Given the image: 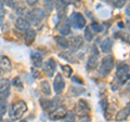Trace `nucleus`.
Segmentation results:
<instances>
[{
	"label": "nucleus",
	"mask_w": 130,
	"mask_h": 122,
	"mask_svg": "<svg viewBox=\"0 0 130 122\" xmlns=\"http://www.w3.org/2000/svg\"><path fill=\"white\" fill-rule=\"evenodd\" d=\"M100 105H101V107H102L103 109V111H106V108L108 107V104H107V99L106 98H104L100 101Z\"/></svg>",
	"instance_id": "c85d7f7f"
},
{
	"label": "nucleus",
	"mask_w": 130,
	"mask_h": 122,
	"mask_svg": "<svg viewBox=\"0 0 130 122\" xmlns=\"http://www.w3.org/2000/svg\"><path fill=\"white\" fill-rule=\"evenodd\" d=\"M31 75H32L34 78L37 79V78H39V77H40V72L36 68H31Z\"/></svg>",
	"instance_id": "2f4dec72"
},
{
	"label": "nucleus",
	"mask_w": 130,
	"mask_h": 122,
	"mask_svg": "<svg viewBox=\"0 0 130 122\" xmlns=\"http://www.w3.org/2000/svg\"><path fill=\"white\" fill-rule=\"evenodd\" d=\"M0 74H1V69H0Z\"/></svg>",
	"instance_id": "79ce46f5"
},
{
	"label": "nucleus",
	"mask_w": 130,
	"mask_h": 122,
	"mask_svg": "<svg viewBox=\"0 0 130 122\" xmlns=\"http://www.w3.org/2000/svg\"><path fill=\"white\" fill-rule=\"evenodd\" d=\"M44 16H46V13H44V11L42 9H32L30 12L27 13L28 19L32 23L41 22L44 18Z\"/></svg>",
	"instance_id": "39448f33"
},
{
	"label": "nucleus",
	"mask_w": 130,
	"mask_h": 122,
	"mask_svg": "<svg viewBox=\"0 0 130 122\" xmlns=\"http://www.w3.org/2000/svg\"><path fill=\"white\" fill-rule=\"evenodd\" d=\"M6 111H7V105H6L5 101L2 100V101H0V116L3 117Z\"/></svg>",
	"instance_id": "cd10ccee"
},
{
	"label": "nucleus",
	"mask_w": 130,
	"mask_h": 122,
	"mask_svg": "<svg viewBox=\"0 0 130 122\" xmlns=\"http://www.w3.org/2000/svg\"><path fill=\"white\" fill-rule=\"evenodd\" d=\"M114 67V58L112 55H107L105 56V57L102 59V62H101V65H100V74L102 76H106L108 75L111 70L113 69Z\"/></svg>",
	"instance_id": "f03ea898"
},
{
	"label": "nucleus",
	"mask_w": 130,
	"mask_h": 122,
	"mask_svg": "<svg viewBox=\"0 0 130 122\" xmlns=\"http://www.w3.org/2000/svg\"><path fill=\"white\" fill-rule=\"evenodd\" d=\"M84 36H85V38H86L87 41H92L93 40V32L91 31L90 26H85Z\"/></svg>",
	"instance_id": "5701e85b"
},
{
	"label": "nucleus",
	"mask_w": 130,
	"mask_h": 122,
	"mask_svg": "<svg viewBox=\"0 0 130 122\" xmlns=\"http://www.w3.org/2000/svg\"><path fill=\"white\" fill-rule=\"evenodd\" d=\"M83 46V38L79 37V36H76V37H72L68 40V47L71 48L72 51H76Z\"/></svg>",
	"instance_id": "9d476101"
},
{
	"label": "nucleus",
	"mask_w": 130,
	"mask_h": 122,
	"mask_svg": "<svg viewBox=\"0 0 130 122\" xmlns=\"http://www.w3.org/2000/svg\"><path fill=\"white\" fill-rule=\"evenodd\" d=\"M89 121H90V118L89 117H83V118H80L78 122H89Z\"/></svg>",
	"instance_id": "f704fd0d"
},
{
	"label": "nucleus",
	"mask_w": 130,
	"mask_h": 122,
	"mask_svg": "<svg viewBox=\"0 0 130 122\" xmlns=\"http://www.w3.org/2000/svg\"><path fill=\"white\" fill-rule=\"evenodd\" d=\"M10 93V82L8 79H2L0 80V96L2 98L9 96Z\"/></svg>",
	"instance_id": "1a4fd4ad"
},
{
	"label": "nucleus",
	"mask_w": 130,
	"mask_h": 122,
	"mask_svg": "<svg viewBox=\"0 0 130 122\" xmlns=\"http://www.w3.org/2000/svg\"><path fill=\"white\" fill-rule=\"evenodd\" d=\"M27 110V106L25 104V101L23 100H20L18 103H15L14 105L11 106V109H10V116L13 120H16V119H20L24 113L26 112Z\"/></svg>",
	"instance_id": "f257e3e1"
},
{
	"label": "nucleus",
	"mask_w": 130,
	"mask_h": 122,
	"mask_svg": "<svg viewBox=\"0 0 130 122\" xmlns=\"http://www.w3.org/2000/svg\"><path fill=\"white\" fill-rule=\"evenodd\" d=\"M38 1H39V0H26V3H27L28 6L31 7V6H35Z\"/></svg>",
	"instance_id": "72a5a7b5"
},
{
	"label": "nucleus",
	"mask_w": 130,
	"mask_h": 122,
	"mask_svg": "<svg viewBox=\"0 0 130 122\" xmlns=\"http://www.w3.org/2000/svg\"><path fill=\"white\" fill-rule=\"evenodd\" d=\"M40 89H41V91L43 92V94H46V95L51 94L50 84H49L48 81H41V83H40Z\"/></svg>",
	"instance_id": "4be33fe9"
},
{
	"label": "nucleus",
	"mask_w": 130,
	"mask_h": 122,
	"mask_svg": "<svg viewBox=\"0 0 130 122\" xmlns=\"http://www.w3.org/2000/svg\"><path fill=\"white\" fill-rule=\"evenodd\" d=\"M129 78V65L128 64H123L120 65L117 69L116 74V80L118 81V84H124L126 81H128Z\"/></svg>",
	"instance_id": "7ed1b4c3"
},
{
	"label": "nucleus",
	"mask_w": 130,
	"mask_h": 122,
	"mask_svg": "<svg viewBox=\"0 0 130 122\" xmlns=\"http://www.w3.org/2000/svg\"><path fill=\"white\" fill-rule=\"evenodd\" d=\"M2 21H3V19H2V15H0V25L2 24Z\"/></svg>",
	"instance_id": "ea45409f"
},
{
	"label": "nucleus",
	"mask_w": 130,
	"mask_h": 122,
	"mask_svg": "<svg viewBox=\"0 0 130 122\" xmlns=\"http://www.w3.org/2000/svg\"><path fill=\"white\" fill-rule=\"evenodd\" d=\"M60 2L62 3L63 6H68L71 3V0H60Z\"/></svg>",
	"instance_id": "e433bc0d"
},
{
	"label": "nucleus",
	"mask_w": 130,
	"mask_h": 122,
	"mask_svg": "<svg viewBox=\"0 0 130 122\" xmlns=\"http://www.w3.org/2000/svg\"><path fill=\"white\" fill-rule=\"evenodd\" d=\"M63 119L65 120V122H74L75 121V113H74V111H67Z\"/></svg>",
	"instance_id": "b1692460"
},
{
	"label": "nucleus",
	"mask_w": 130,
	"mask_h": 122,
	"mask_svg": "<svg viewBox=\"0 0 130 122\" xmlns=\"http://www.w3.org/2000/svg\"><path fill=\"white\" fill-rule=\"evenodd\" d=\"M30 59L35 67H40L42 65V56L38 52H32L30 54Z\"/></svg>",
	"instance_id": "dca6fc26"
},
{
	"label": "nucleus",
	"mask_w": 130,
	"mask_h": 122,
	"mask_svg": "<svg viewBox=\"0 0 130 122\" xmlns=\"http://www.w3.org/2000/svg\"><path fill=\"white\" fill-rule=\"evenodd\" d=\"M58 29H59V32L61 35H70L71 34V25H70V23L66 22V21H64L62 22L59 25L58 27Z\"/></svg>",
	"instance_id": "2eb2a0df"
},
{
	"label": "nucleus",
	"mask_w": 130,
	"mask_h": 122,
	"mask_svg": "<svg viewBox=\"0 0 130 122\" xmlns=\"http://www.w3.org/2000/svg\"><path fill=\"white\" fill-rule=\"evenodd\" d=\"M66 112H67V109L65 108L64 106H61V107H59V108H56L55 110H53L52 112H50V115H49V118H50L51 120H53V121L61 120V119H63V118L65 117Z\"/></svg>",
	"instance_id": "423d86ee"
},
{
	"label": "nucleus",
	"mask_w": 130,
	"mask_h": 122,
	"mask_svg": "<svg viewBox=\"0 0 130 122\" xmlns=\"http://www.w3.org/2000/svg\"><path fill=\"white\" fill-rule=\"evenodd\" d=\"M20 122H26L25 120H22V121H20Z\"/></svg>",
	"instance_id": "a19ab883"
},
{
	"label": "nucleus",
	"mask_w": 130,
	"mask_h": 122,
	"mask_svg": "<svg viewBox=\"0 0 130 122\" xmlns=\"http://www.w3.org/2000/svg\"><path fill=\"white\" fill-rule=\"evenodd\" d=\"M44 2H46V6L49 8V10H51L53 5L55 3V0H44Z\"/></svg>",
	"instance_id": "7c9ffc66"
},
{
	"label": "nucleus",
	"mask_w": 130,
	"mask_h": 122,
	"mask_svg": "<svg viewBox=\"0 0 130 122\" xmlns=\"http://www.w3.org/2000/svg\"><path fill=\"white\" fill-rule=\"evenodd\" d=\"M53 87H54L55 93H58V94H60V93L64 90L65 82H64V78L62 77V75H61V74H56L54 82H53Z\"/></svg>",
	"instance_id": "6e6552de"
},
{
	"label": "nucleus",
	"mask_w": 130,
	"mask_h": 122,
	"mask_svg": "<svg viewBox=\"0 0 130 122\" xmlns=\"http://www.w3.org/2000/svg\"><path fill=\"white\" fill-rule=\"evenodd\" d=\"M128 116H129V105H127V107L123 108L121 110H119L118 112H117V115H116V121H118V122L124 121V120L127 119Z\"/></svg>",
	"instance_id": "4468645a"
},
{
	"label": "nucleus",
	"mask_w": 130,
	"mask_h": 122,
	"mask_svg": "<svg viewBox=\"0 0 130 122\" xmlns=\"http://www.w3.org/2000/svg\"><path fill=\"white\" fill-rule=\"evenodd\" d=\"M54 40L61 48H64V49L68 48V40L65 37H63V36H58V37L54 38Z\"/></svg>",
	"instance_id": "412c9836"
},
{
	"label": "nucleus",
	"mask_w": 130,
	"mask_h": 122,
	"mask_svg": "<svg viewBox=\"0 0 130 122\" xmlns=\"http://www.w3.org/2000/svg\"><path fill=\"white\" fill-rule=\"evenodd\" d=\"M15 27L18 28L19 30H21V31H26L27 29H29L30 28V24H29L28 21H26L25 18L19 17L18 19H16V22H15Z\"/></svg>",
	"instance_id": "9b49d317"
},
{
	"label": "nucleus",
	"mask_w": 130,
	"mask_h": 122,
	"mask_svg": "<svg viewBox=\"0 0 130 122\" xmlns=\"http://www.w3.org/2000/svg\"><path fill=\"white\" fill-rule=\"evenodd\" d=\"M90 110V108H89V105L86 100L84 99H80L78 101V104H77V107H76V111L79 112L80 115L81 113H85V112H88Z\"/></svg>",
	"instance_id": "ddd939ff"
},
{
	"label": "nucleus",
	"mask_w": 130,
	"mask_h": 122,
	"mask_svg": "<svg viewBox=\"0 0 130 122\" xmlns=\"http://www.w3.org/2000/svg\"><path fill=\"white\" fill-rule=\"evenodd\" d=\"M126 5V0H115V7L123 8Z\"/></svg>",
	"instance_id": "c756f323"
},
{
	"label": "nucleus",
	"mask_w": 130,
	"mask_h": 122,
	"mask_svg": "<svg viewBox=\"0 0 130 122\" xmlns=\"http://www.w3.org/2000/svg\"><path fill=\"white\" fill-rule=\"evenodd\" d=\"M40 105H41V107L43 110H51V108L53 107V101L52 100H49L47 98H41L40 99Z\"/></svg>",
	"instance_id": "aec40b11"
},
{
	"label": "nucleus",
	"mask_w": 130,
	"mask_h": 122,
	"mask_svg": "<svg viewBox=\"0 0 130 122\" xmlns=\"http://www.w3.org/2000/svg\"><path fill=\"white\" fill-rule=\"evenodd\" d=\"M0 122H12V121L11 120H2L1 119V120H0Z\"/></svg>",
	"instance_id": "58836bf2"
},
{
	"label": "nucleus",
	"mask_w": 130,
	"mask_h": 122,
	"mask_svg": "<svg viewBox=\"0 0 130 122\" xmlns=\"http://www.w3.org/2000/svg\"><path fill=\"white\" fill-rule=\"evenodd\" d=\"M98 63H99V55L92 54L87 62V66H86L87 70H93V69H95V67L98 66Z\"/></svg>",
	"instance_id": "f8f14e48"
},
{
	"label": "nucleus",
	"mask_w": 130,
	"mask_h": 122,
	"mask_svg": "<svg viewBox=\"0 0 130 122\" xmlns=\"http://www.w3.org/2000/svg\"><path fill=\"white\" fill-rule=\"evenodd\" d=\"M113 47V41L112 39L109 38H105L102 43H101V50H102V52H104V53H108L109 51H111V49Z\"/></svg>",
	"instance_id": "f3484780"
},
{
	"label": "nucleus",
	"mask_w": 130,
	"mask_h": 122,
	"mask_svg": "<svg viewBox=\"0 0 130 122\" xmlns=\"http://www.w3.org/2000/svg\"><path fill=\"white\" fill-rule=\"evenodd\" d=\"M43 69L44 72L49 76V77H53L55 69H56V62L53 58H49L43 65Z\"/></svg>",
	"instance_id": "0eeeda50"
},
{
	"label": "nucleus",
	"mask_w": 130,
	"mask_h": 122,
	"mask_svg": "<svg viewBox=\"0 0 130 122\" xmlns=\"http://www.w3.org/2000/svg\"><path fill=\"white\" fill-rule=\"evenodd\" d=\"M126 13H127V15L129 16V5L127 6V9H126Z\"/></svg>",
	"instance_id": "4c0bfd02"
},
{
	"label": "nucleus",
	"mask_w": 130,
	"mask_h": 122,
	"mask_svg": "<svg viewBox=\"0 0 130 122\" xmlns=\"http://www.w3.org/2000/svg\"><path fill=\"white\" fill-rule=\"evenodd\" d=\"M5 14V9H3V2L0 1V15Z\"/></svg>",
	"instance_id": "c9c22d12"
},
{
	"label": "nucleus",
	"mask_w": 130,
	"mask_h": 122,
	"mask_svg": "<svg viewBox=\"0 0 130 122\" xmlns=\"http://www.w3.org/2000/svg\"><path fill=\"white\" fill-rule=\"evenodd\" d=\"M12 84L13 87H16L18 89H22L23 88V83H22V80L19 78V77H15V78L12 80Z\"/></svg>",
	"instance_id": "a878e982"
},
{
	"label": "nucleus",
	"mask_w": 130,
	"mask_h": 122,
	"mask_svg": "<svg viewBox=\"0 0 130 122\" xmlns=\"http://www.w3.org/2000/svg\"><path fill=\"white\" fill-rule=\"evenodd\" d=\"M90 28H91L92 30H94L95 32H101V31H102V29H103V28H102V26H101L100 24L95 23V22L91 24V25H90Z\"/></svg>",
	"instance_id": "bb28decb"
},
{
	"label": "nucleus",
	"mask_w": 130,
	"mask_h": 122,
	"mask_svg": "<svg viewBox=\"0 0 130 122\" xmlns=\"http://www.w3.org/2000/svg\"><path fill=\"white\" fill-rule=\"evenodd\" d=\"M0 69H3V70L11 69V60L8 56H0Z\"/></svg>",
	"instance_id": "a211bd4d"
},
{
	"label": "nucleus",
	"mask_w": 130,
	"mask_h": 122,
	"mask_svg": "<svg viewBox=\"0 0 130 122\" xmlns=\"http://www.w3.org/2000/svg\"><path fill=\"white\" fill-rule=\"evenodd\" d=\"M62 69H63V72L66 78H70V77L72 76V67L70 66V65H63L62 66Z\"/></svg>",
	"instance_id": "393cba45"
},
{
	"label": "nucleus",
	"mask_w": 130,
	"mask_h": 122,
	"mask_svg": "<svg viewBox=\"0 0 130 122\" xmlns=\"http://www.w3.org/2000/svg\"><path fill=\"white\" fill-rule=\"evenodd\" d=\"M70 21L72 23V25H74V27L78 28V29H83L86 26V18H85V16L83 14L78 13V12L72 13Z\"/></svg>",
	"instance_id": "20e7f679"
},
{
	"label": "nucleus",
	"mask_w": 130,
	"mask_h": 122,
	"mask_svg": "<svg viewBox=\"0 0 130 122\" xmlns=\"http://www.w3.org/2000/svg\"><path fill=\"white\" fill-rule=\"evenodd\" d=\"M35 38H36V31L34 29H31V28L27 29L26 34H25V42H26L27 46H29V44H31L34 42Z\"/></svg>",
	"instance_id": "6ab92c4d"
},
{
	"label": "nucleus",
	"mask_w": 130,
	"mask_h": 122,
	"mask_svg": "<svg viewBox=\"0 0 130 122\" xmlns=\"http://www.w3.org/2000/svg\"><path fill=\"white\" fill-rule=\"evenodd\" d=\"M72 80H73V82H76V83H79V84H84V81L81 79H79L78 76H74L72 78Z\"/></svg>",
	"instance_id": "473e14b6"
}]
</instances>
